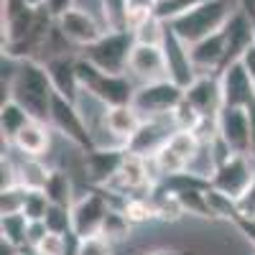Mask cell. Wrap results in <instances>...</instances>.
Wrapping results in <instances>:
<instances>
[{
  "mask_svg": "<svg viewBox=\"0 0 255 255\" xmlns=\"http://www.w3.org/2000/svg\"><path fill=\"white\" fill-rule=\"evenodd\" d=\"M220 138L232 153L250 156L253 151V135H250V115L243 108H222L217 115Z\"/></svg>",
  "mask_w": 255,
  "mask_h": 255,
  "instance_id": "11",
  "label": "cell"
},
{
  "mask_svg": "<svg viewBox=\"0 0 255 255\" xmlns=\"http://www.w3.org/2000/svg\"><path fill=\"white\" fill-rule=\"evenodd\" d=\"M253 176H255V161L250 156L232 153L227 161H222L217 166V171L209 179V186L215 191H220V194L230 197L232 202H238L248 191Z\"/></svg>",
  "mask_w": 255,
  "mask_h": 255,
  "instance_id": "8",
  "label": "cell"
},
{
  "mask_svg": "<svg viewBox=\"0 0 255 255\" xmlns=\"http://www.w3.org/2000/svg\"><path fill=\"white\" fill-rule=\"evenodd\" d=\"M220 90H222V108L248 110L255 102V82L240 61L230 64L227 69L220 72Z\"/></svg>",
  "mask_w": 255,
  "mask_h": 255,
  "instance_id": "12",
  "label": "cell"
},
{
  "mask_svg": "<svg viewBox=\"0 0 255 255\" xmlns=\"http://www.w3.org/2000/svg\"><path fill=\"white\" fill-rule=\"evenodd\" d=\"M28 217L23 212H18V215H3L0 217V232H3V243H8L10 248L15 250H23L28 248Z\"/></svg>",
  "mask_w": 255,
  "mask_h": 255,
  "instance_id": "24",
  "label": "cell"
},
{
  "mask_svg": "<svg viewBox=\"0 0 255 255\" xmlns=\"http://www.w3.org/2000/svg\"><path fill=\"white\" fill-rule=\"evenodd\" d=\"M148 163L151 161L128 153L123 166H120V171H118V176L105 189H113V194H125V197L133 194V197H138L135 191L151 186V171H148Z\"/></svg>",
  "mask_w": 255,
  "mask_h": 255,
  "instance_id": "19",
  "label": "cell"
},
{
  "mask_svg": "<svg viewBox=\"0 0 255 255\" xmlns=\"http://www.w3.org/2000/svg\"><path fill=\"white\" fill-rule=\"evenodd\" d=\"M163 54H166V69H168V79H174L176 84L186 90L191 82L197 79V67L191 61V51L184 41L171 31L168 26L166 38H163Z\"/></svg>",
  "mask_w": 255,
  "mask_h": 255,
  "instance_id": "14",
  "label": "cell"
},
{
  "mask_svg": "<svg viewBox=\"0 0 255 255\" xmlns=\"http://www.w3.org/2000/svg\"><path fill=\"white\" fill-rule=\"evenodd\" d=\"M44 194L49 197L51 204H56V207H67V209H72V204L77 202L72 176H69L67 171H61V168H51V171H49L46 184H44Z\"/></svg>",
  "mask_w": 255,
  "mask_h": 255,
  "instance_id": "22",
  "label": "cell"
},
{
  "mask_svg": "<svg viewBox=\"0 0 255 255\" xmlns=\"http://www.w3.org/2000/svg\"><path fill=\"white\" fill-rule=\"evenodd\" d=\"M143 255H189L186 250H176V248H158V250H148Z\"/></svg>",
  "mask_w": 255,
  "mask_h": 255,
  "instance_id": "40",
  "label": "cell"
},
{
  "mask_svg": "<svg viewBox=\"0 0 255 255\" xmlns=\"http://www.w3.org/2000/svg\"><path fill=\"white\" fill-rule=\"evenodd\" d=\"M128 232H130V220H128L120 209H110L108 220H105V227H102V235L108 240H123L128 238Z\"/></svg>",
  "mask_w": 255,
  "mask_h": 255,
  "instance_id": "30",
  "label": "cell"
},
{
  "mask_svg": "<svg viewBox=\"0 0 255 255\" xmlns=\"http://www.w3.org/2000/svg\"><path fill=\"white\" fill-rule=\"evenodd\" d=\"M77 0H46V5H44V10L54 18V20H59L61 15H67L69 10H74L77 5Z\"/></svg>",
  "mask_w": 255,
  "mask_h": 255,
  "instance_id": "37",
  "label": "cell"
},
{
  "mask_svg": "<svg viewBox=\"0 0 255 255\" xmlns=\"http://www.w3.org/2000/svg\"><path fill=\"white\" fill-rule=\"evenodd\" d=\"M26 191H28V189H26L23 184L0 189V215H18V212H23Z\"/></svg>",
  "mask_w": 255,
  "mask_h": 255,
  "instance_id": "29",
  "label": "cell"
},
{
  "mask_svg": "<svg viewBox=\"0 0 255 255\" xmlns=\"http://www.w3.org/2000/svg\"><path fill=\"white\" fill-rule=\"evenodd\" d=\"M23 3L28 5V8H33V10H41L46 5V0H23Z\"/></svg>",
  "mask_w": 255,
  "mask_h": 255,
  "instance_id": "41",
  "label": "cell"
},
{
  "mask_svg": "<svg viewBox=\"0 0 255 255\" xmlns=\"http://www.w3.org/2000/svg\"><path fill=\"white\" fill-rule=\"evenodd\" d=\"M67 250H69V238L59 235V232H49V235L33 248L36 255H67Z\"/></svg>",
  "mask_w": 255,
  "mask_h": 255,
  "instance_id": "34",
  "label": "cell"
},
{
  "mask_svg": "<svg viewBox=\"0 0 255 255\" xmlns=\"http://www.w3.org/2000/svg\"><path fill=\"white\" fill-rule=\"evenodd\" d=\"M128 151L125 148H92L84 153V174L97 189H105L120 171Z\"/></svg>",
  "mask_w": 255,
  "mask_h": 255,
  "instance_id": "13",
  "label": "cell"
},
{
  "mask_svg": "<svg viewBox=\"0 0 255 255\" xmlns=\"http://www.w3.org/2000/svg\"><path fill=\"white\" fill-rule=\"evenodd\" d=\"M51 209L49 197L44 194V189H28L26 191V202H23V215L28 217V222H44Z\"/></svg>",
  "mask_w": 255,
  "mask_h": 255,
  "instance_id": "27",
  "label": "cell"
},
{
  "mask_svg": "<svg viewBox=\"0 0 255 255\" xmlns=\"http://www.w3.org/2000/svg\"><path fill=\"white\" fill-rule=\"evenodd\" d=\"M168 148H174V151L186 161V166H189V161L197 156V151L202 148V143H199V138L191 133V130H176V133L171 135V140H168Z\"/></svg>",
  "mask_w": 255,
  "mask_h": 255,
  "instance_id": "28",
  "label": "cell"
},
{
  "mask_svg": "<svg viewBox=\"0 0 255 255\" xmlns=\"http://www.w3.org/2000/svg\"><path fill=\"white\" fill-rule=\"evenodd\" d=\"M56 26L72 46H82V49L97 44V41L108 33L105 23H100L92 15V10H84V8H74L67 15H61L56 20Z\"/></svg>",
  "mask_w": 255,
  "mask_h": 255,
  "instance_id": "10",
  "label": "cell"
},
{
  "mask_svg": "<svg viewBox=\"0 0 255 255\" xmlns=\"http://www.w3.org/2000/svg\"><path fill=\"white\" fill-rule=\"evenodd\" d=\"M33 118L20 108L15 100H3L0 105V133H3V143H13L15 135L23 130V128L31 123Z\"/></svg>",
  "mask_w": 255,
  "mask_h": 255,
  "instance_id": "23",
  "label": "cell"
},
{
  "mask_svg": "<svg viewBox=\"0 0 255 255\" xmlns=\"http://www.w3.org/2000/svg\"><path fill=\"white\" fill-rule=\"evenodd\" d=\"M133 77H138L143 84L148 82H158V79H168V69H166V54L163 46H151V44H138L130 54V67H128Z\"/></svg>",
  "mask_w": 255,
  "mask_h": 255,
  "instance_id": "16",
  "label": "cell"
},
{
  "mask_svg": "<svg viewBox=\"0 0 255 255\" xmlns=\"http://www.w3.org/2000/svg\"><path fill=\"white\" fill-rule=\"evenodd\" d=\"M49 125L54 130L64 138L69 140L72 145H77L82 153L92 151L95 145V135H92V128L84 118L82 108L77 102L61 97L59 92H54V102H51V115H49Z\"/></svg>",
  "mask_w": 255,
  "mask_h": 255,
  "instance_id": "5",
  "label": "cell"
},
{
  "mask_svg": "<svg viewBox=\"0 0 255 255\" xmlns=\"http://www.w3.org/2000/svg\"><path fill=\"white\" fill-rule=\"evenodd\" d=\"M49 123H41V120H31L23 130L15 135V140L10 143L13 148H18L26 158H41L46 156L51 138H49Z\"/></svg>",
  "mask_w": 255,
  "mask_h": 255,
  "instance_id": "21",
  "label": "cell"
},
{
  "mask_svg": "<svg viewBox=\"0 0 255 255\" xmlns=\"http://www.w3.org/2000/svg\"><path fill=\"white\" fill-rule=\"evenodd\" d=\"M174 125H176V130H194V128L199 125V120H202V115L191 108V105L184 100L179 108L174 110Z\"/></svg>",
  "mask_w": 255,
  "mask_h": 255,
  "instance_id": "35",
  "label": "cell"
},
{
  "mask_svg": "<svg viewBox=\"0 0 255 255\" xmlns=\"http://www.w3.org/2000/svg\"><path fill=\"white\" fill-rule=\"evenodd\" d=\"M3 100H15L33 120L49 123L51 102H54V84L46 72V64L38 59H20L15 77Z\"/></svg>",
  "mask_w": 255,
  "mask_h": 255,
  "instance_id": "1",
  "label": "cell"
},
{
  "mask_svg": "<svg viewBox=\"0 0 255 255\" xmlns=\"http://www.w3.org/2000/svg\"><path fill=\"white\" fill-rule=\"evenodd\" d=\"M158 3H163V0H158Z\"/></svg>",
  "mask_w": 255,
  "mask_h": 255,
  "instance_id": "43",
  "label": "cell"
},
{
  "mask_svg": "<svg viewBox=\"0 0 255 255\" xmlns=\"http://www.w3.org/2000/svg\"><path fill=\"white\" fill-rule=\"evenodd\" d=\"M74 255H113V240H108L105 235H95V238L77 240Z\"/></svg>",
  "mask_w": 255,
  "mask_h": 255,
  "instance_id": "33",
  "label": "cell"
},
{
  "mask_svg": "<svg viewBox=\"0 0 255 255\" xmlns=\"http://www.w3.org/2000/svg\"><path fill=\"white\" fill-rule=\"evenodd\" d=\"M184 100L194 108L202 118L217 115L222 110V90H220V77L215 74H197V79L184 90Z\"/></svg>",
  "mask_w": 255,
  "mask_h": 255,
  "instance_id": "15",
  "label": "cell"
},
{
  "mask_svg": "<svg viewBox=\"0 0 255 255\" xmlns=\"http://www.w3.org/2000/svg\"><path fill=\"white\" fill-rule=\"evenodd\" d=\"M240 64H243V67H245V72L253 77V82H255V41H253V44L243 51V56H240Z\"/></svg>",
  "mask_w": 255,
  "mask_h": 255,
  "instance_id": "38",
  "label": "cell"
},
{
  "mask_svg": "<svg viewBox=\"0 0 255 255\" xmlns=\"http://www.w3.org/2000/svg\"><path fill=\"white\" fill-rule=\"evenodd\" d=\"M248 115H250V135H253V151H250V158L255 161V102L248 108Z\"/></svg>",
  "mask_w": 255,
  "mask_h": 255,
  "instance_id": "39",
  "label": "cell"
},
{
  "mask_svg": "<svg viewBox=\"0 0 255 255\" xmlns=\"http://www.w3.org/2000/svg\"><path fill=\"white\" fill-rule=\"evenodd\" d=\"M184 102V87L174 79H158L140 84L133 97V108L140 118H171L174 110Z\"/></svg>",
  "mask_w": 255,
  "mask_h": 255,
  "instance_id": "6",
  "label": "cell"
},
{
  "mask_svg": "<svg viewBox=\"0 0 255 255\" xmlns=\"http://www.w3.org/2000/svg\"><path fill=\"white\" fill-rule=\"evenodd\" d=\"M110 209H113L110 199L100 189H87L84 194H79L69 209L72 212V238L84 240V238L102 235V227H105Z\"/></svg>",
  "mask_w": 255,
  "mask_h": 255,
  "instance_id": "7",
  "label": "cell"
},
{
  "mask_svg": "<svg viewBox=\"0 0 255 255\" xmlns=\"http://www.w3.org/2000/svg\"><path fill=\"white\" fill-rule=\"evenodd\" d=\"M46 227L49 232H59V235H72V212L67 207H56L51 204L49 215H46Z\"/></svg>",
  "mask_w": 255,
  "mask_h": 255,
  "instance_id": "32",
  "label": "cell"
},
{
  "mask_svg": "<svg viewBox=\"0 0 255 255\" xmlns=\"http://www.w3.org/2000/svg\"><path fill=\"white\" fill-rule=\"evenodd\" d=\"M18 255H23V253H18ZM31 255H36V253H31Z\"/></svg>",
  "mask_w": 255,
  "mask_h": 255,
  "instance_id": "42",
  "label": "cell"
},
{
  "mask_svg": "<svg viewBox=\"0 0 255 255\" xmlns=\"http://www.w3.org/2000/svg\"><path fill=\"white\" fill-rule=\"evenodd\" d=\"M199 3H204V0H163V3H158V8H156V15L161 20H166V23H171L174 18L189 13L191 8H197Z\"/></svg>",
  "mask_w": 255,
  "mask_h": 255,
  "instance_id": "31",
  "label": "cell"
},
{
  "mask_svg": "<svg viewBox=\"0 0 255 255\" xmlns=\"http://www.w3.org/2000/svg\"><path fill=\"white\" fill-rule=\"evenodd\" d=\"M238 10H240V3H235V0H204L189 13L174 18L168 26L186 46H191L197 41L222 31Z\"/></svg>",
  "mask_w": 255,
  "mask_h": 255,
  "instance_id": "2",
  "label": "cell"
},
{
  "mask_svg": "<svg viewBox=\"0 0 255 255\" xmlns=\"http://www.w3.org/2000/svg\"><path fill=\"white\" fill-rule=\"evenodd\" d=\"M77 74H79L82 92H87L90 97L100 100L105 108L133 105L138 87H133V82L128 74H105L84 56H77Z\"/></svg>",
  "mask_w": 255,
  "mask_h": 255,
  "instance_id": "3",
  "label": "cell"
},
{
  "mask_svg": "<svg viewBox=\"0 0 255 255\" xmlns=\"http://www.w3.org/2000/svg\"><path fill=\"white\" fill-rule=\"evenodd\" d=\"M191 51V61L197 67V74H209V72H220L222 64L227 59V36H225V28L212 33L197 44L189 46Z\"/></svg>",
  "mask_w": 255,
  "mask_h": 255,
  "instance_id": "17",
  "label": "cell"
},
{
  "mask_svg": "<svg viewBox=\"0 0 255 255\" xmlns=\"http://www.w3.org/2000/svg\"><path fill=\"white\" fill-rule=\"evenodd\" d=\"M46 72L51 77L54 92H59L61 97H67L72 102H79V74H77V56L72 54H61V56H51L46 59Z\"/></svg>",
  "mask_w": 255,
  "mask_h": 255,
  "instance_id": "18",
  "label": "cell"
},
{
  "mask_svg": "<svg viewBox=\"0 0 255 255\" xmlns=\"http://www.w3.org/2000/svg\"><path fill=\"white\" fill-rule=\"evenodd\" d=\"M140 123H143V118L133 105H118V108L105 110V130H108L115 140H120L123 145L135 135Z\"/></svg>",
  "mask_w": 255,
  "mask_h": 255,
  "instance_id": "20",
  "label": "cell"
},
{
  "mask_svg": "<svg viewBox=\"0 0 255 255\" xmlns=\"http://www.w3.org/2000/svg\"><path fill=\"white\" fill-rule=\"evenodd\" d=\"M166 31H168V23H166V20H161L158 15L145 18L143 23H138V26L133 28L138 44H151V46H163Z\"/></svg>",
  "mask_w": 255,
  "mask_h": 255,
  "instance_id": "25",
  "label": "cell"
},
{
  "mask_svg": "<svg viewBox=\"0 0 255 255\" xmlns=\"http://www.w3.org/2000/svg\"><path fill=\"white\" fill-rule=\"evenodd\" d=\"M49 171L51 168L41 163V158H26L23 163L18 166V181L23 184L26 189H44Z\"/></svg>",
  "mask_w": 255,
  "mask_h": 255,
  "instance_id": "26",
  "label": "cell"
},
{
  "mask_svg": "<svg viewBox=\"0 0 255 255\" xmlns=\"http://www.w3.org/2000/svg\"><path fill=\"white\" fill-rule=\"evenodd\" d=\"M235 204H238L240 217H245V220H255V176H253L248 191H245V194H243Z\"/></svg>",
  "mask_w": 255,
  "mask_h": 255,
  "instance_id": "36",
  "label": "cell"
},
{
  "mask_svg": "<svg viewBox=\"0 0 255 255\" xmlns=\"http://www.w3.org/2000/svg\"><path fill=\"white\" fill-rule=\"evenodd\" d=\"M135 49L133 31H108L97 44L82 49V56L105 74H128L130 54Z\"/></svg>",
  "mask_w": 255,
  "mask_h": 255,
  "instance_id": "4",
  "label": "cell"
},
{
  "mask_svg": "<svg viewBox=\"0 0 255 255\" xmlns=\"http://www.w3.org/2000/svg\"><path fill=\"white\" fill-rule=\"evenodd\" d=\"M174 133H176L174 118H145L140 123V128L135 130V135L125 143V151L138 156V158L151 161L161 148L171 140Z\"/></svg>",
  "mask_w": 255,
  "mask_h": 255,
  "instance_id": "9",
  "label": "cell"
}]
</instances>
